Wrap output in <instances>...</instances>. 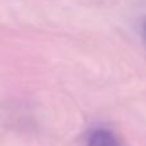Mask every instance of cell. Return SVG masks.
Instances as JSON below:
<instances>
[{"label": "cell", "instance_id": "6da1fadb", "mask_svg": "<svg viewBox=\"0 0 146 146\" xmlns=\"http://www.w3.org/2000/svg\"><path fill=\"white\" fill-rule=\"evenodd\" d=\"M88 146H122L113 132L108 129H96L88 139Z\"/></svg>", "mask_w": 146, "mask_h": 146}]
</instances>
